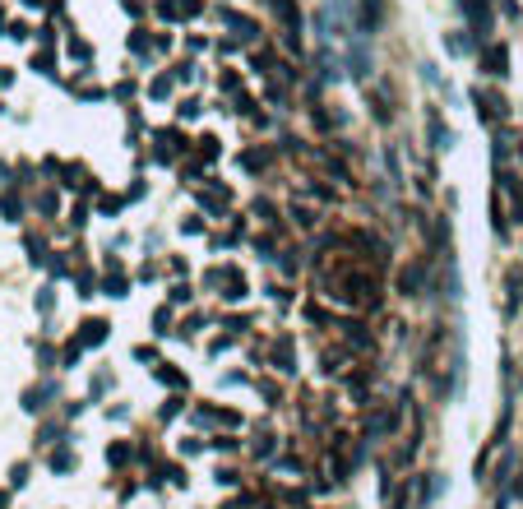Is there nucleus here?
Listing matches in <instances>:
<instances>
[{
	"instance_id": "nucleus-1",
	"label": "nucleus",
	"mask_w": 523,
	"mask_h": 509,
	"mask_svg": "<svg viewBox=\"0 0 523 509\" xmlns=\"http://www.w3.org/2000/svg\"><path fill=\"white\" fill-rule=\"evenodd\" d=\"M84 338H88V343H102V338H107V324H102V320H88V324H84Z\"/></svg>"
}]
</instances>
